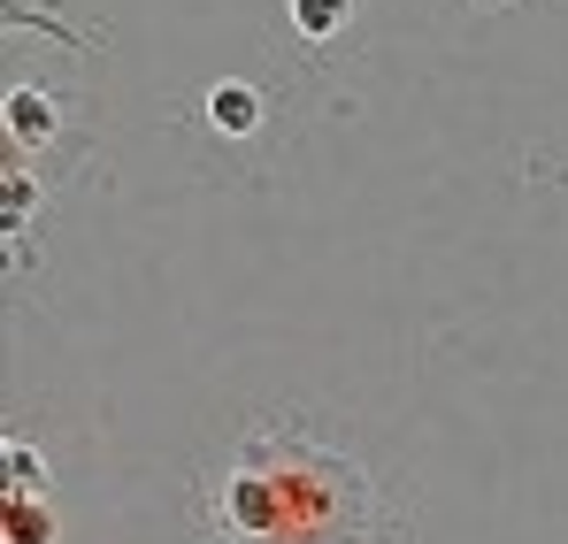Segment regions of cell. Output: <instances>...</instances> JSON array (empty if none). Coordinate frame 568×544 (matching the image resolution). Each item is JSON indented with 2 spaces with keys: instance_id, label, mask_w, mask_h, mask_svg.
<instances>
[{
  "instance_id": "obj_4",
  "label": "cell",
  "mask_w": 568,
  "mask_h": 544,
  "mask_svg": "<svg viewBox=\"0 0 568 544\" xmlns=\"http://www.w3.org/2000/svg\"><path fill=\"white\" fill-rule=\"evenodd\" d=\"M215 123H223V131H246V123H254V92L246 85H215Z\"/></svg>"
},
{
  "instance_id": "obj_2",
  "label": "cell",
  "mask_w": 568,
  "mask_h": 544,
  "mask_svg": "<svg viewBox=\"0 0 568 544\" xmlns=\"http://www.w3.org/2000/svg\"><path fill=\"white\" fill-rule=\"evenodd\" d=\"M47 514L31 506V453H16V499H8V544H47Z\"/></svg>"
},
{
  "instance_id": "obj_3",
  "label": "cell",
  "mask_w": 568,
  "mask_h": 544,
  "mask_svg": "<svg viewBox=\"0 0 568 544\" xmlns=\"http://www.w3.org/2000/svg\"><path fill=\"white\" fill-rule=\"evenodd\" d=\"M292 16H300V31H315V39H331V31L346 23V0H292Z\"/></svg>"
},
{
  "instance_id": "obj_1",
  "label": "cell",
  "mask_w": 568,
  "mask_h": 544,
  "mask_svg": "<svg viewBox=\"0 0 568 544\" xmlns=\"http://www.w3.org/2000/svg\"><path fill=\"white\" fill-rule=\"evenodd\" d=\"M231 544H362L369 483L307 438H254L223 483Z\"/></svg>"
}]
</instances>
